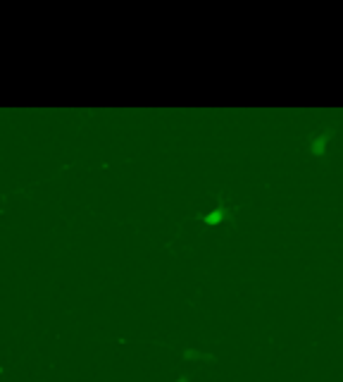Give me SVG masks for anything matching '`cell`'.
Instances as JSON below:
<instances>
[{"label": "cell", "mask_w": 343, "mask_h": 382, "mask_svg": "<svg viewBox=\"0 0 343 382\" xmlns=\"http://www.w3.org/2000/svg\"><path fill=\"white\" fill-rule=\"evenodd\" d=\"M198 220H203V222L210 225V227H217V225H222L224 220H231V213L226 210V203H224V194H219L217 208L212 210V213H208V215H198Z\"/></svg>", "instance_id": "1"}, {"label": "cell", "mask_w": 343, "mask_h": 382, "mask_svg": "<svg viewBox=\"0 0 343 382\" xmlns=\"http://www.w3.org/2000/svg\"><path fill=\"white\" fill-rule=\"evenodd\" d=\"M331 137H334V132L329 129V132H324L322 137H317L315 141H312V146H310V153L317 155V158H322V155L326 153V144L331 141Z\"/></svg>", "instance_id": "2"}]
</instances>
